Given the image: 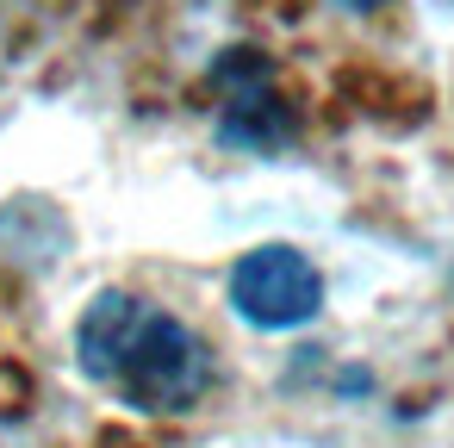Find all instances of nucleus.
<instances>
[{
  "mask_svg": "<svg viewBox=\"0 0 454 448\" xmlns=\"http://www.w3.org/2000/svg\"><path fill=\"white\" fill-rule=\"evenodd\" d=\"M75 361L94 386L144 417H187L212 392V349L200 342V330L119 287L94 293V305L82 311Z\"/></svg>",
  "mask_w": 454,
  "mask_h": 448,
  "instance_id": "f257e3e1",
  "label": "nucleus"
},
{
  "mask_svg": "<svg viewBox=\"0 0 454 448\" xmlns=\"http://www.w3.org/2000/svg\"><path fill=\"white\" fill-rule=\"evenodd\" d=\"M224 299L231 311L262 330V336H286V330H305L317 311H324V274L305 249L293 243H255L231 262V280H224Z\"/></svg>",
  "mask_w": 454,
  "mask_h": 448,
  "instance_id": "f03ea898",
  "label": "nucleus"
},
{
  "mask_svg": "<svg viewBox=\"0 0 454 448\" xmlns=\"http://www.w3.org/2000/svg\"><path fill=\"white\" fill-rule=\"evenodd\" d=\"M212 94H218V144L224 150H249V156H280L299 138V119L274 82V63L262 51H224L212 63Z\"/></svg>",
  "mask_w": 454,
  "mask_h": 448,
  "instance_id": "7ed1b4c3",
  "label": "nucleus"
}]
</instances>
